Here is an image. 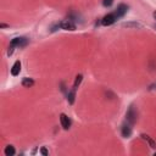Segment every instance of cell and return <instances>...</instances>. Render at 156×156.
Segmentation results:
<instances>
[{"instance_id":"obj_1","label":"cell","mask_w":156,"mask_h":156,"mask_svg":"<svg viewBox=\"0 0 156 156\" xmlns=\"http://www.w3.org/2000/svg\"><path fill=\"white\" fill-rule=\"evenodd\" d=\"M28 44V39L24 37H18V38H13L10 43L11 46L13 48H24Z\"/></svg>"},{"instance_id":"obj_2","label":"cell","mask_w":156,"mask_h":156,"mask_svg":"<svg viewBox=\"0 0 156 156\" xmlns=\"http://www.w3.org/2000/svg\"><path fill=\"white\" fill-rule=\"evenodd\" d=\"M136 116H138V113H136L135 107H134V106H130V107H129V110H128V111H127V113H126L127 122H128L129 124H134V123H135V121H136Z\"/></svg>"},{"instance_id":"obj_3","label":"cell","mask_w":156,"mask_h":156,"mask_svg":"<svg viewBox=\"0 0 156 156\" xmlns=\"http://www.w3.org/2000/svg\"><path fill=\"white\" fill-rule=\"evenodd\" d=\"M57 24L61 29H65V30H74L76 29V24L72 22V20H62Z\"/></svg>"},{"instance_id":"obj_4","label":"cell","mask_w":156,"mask_h":156,"mask_svg":"<svg viewBox=\"0 0 156 156\" xmlns=\"http://www.w3.org/2000/svg\"><path fill=\"white\" fill-rule=\"evenodd\" d=\"M116 21H117L116 15H115L113 12H111V13H107L106 16H104V18L101 20V24H102V26H111V24H113Z\"/></svg>"},{"instance_id":"obj_5","label":"cell","mask_w":156,"mask_h":156,"mask_svg":"<svg viewBox=\"0 0 156 156\" xmlns=\"http://www.w3.org/2000/svg\"><path fill=\"white\" fill-rule=\"evenodd\" d=\"M128 5H126V4H119L118 6H117V9H116V11L113 12L115 15H116V17H117V20L118 18H122L127 12H128Z\"/></svg>"},{"instance_id":"obj_6","label":"cell","mask_w":156,"mask_h":156,"mask_svg":"<svg viewBox=\"0 0 156 156\" xmlns=\"http://www.w3.org/2000/svg\"><path fill=\"white\" fill-rule=\"evenodd\" d=\"M60 123H61V126H62V128H63L65 130H68L69 127H71V119H69V117H68L67 115H65V113H61V115H60Z\"/></svg>"},{"instance_id":"obj_7","label":"cell","mask_w":156,"mask_h":156,"mask_svg":"<svg viewBox=\"0 0 156 156\" xmlns=\"http://www.w3.org/2000/svg\"><path fill=\"white\" fill-rule=\"evenodd\" d=\"M130 126H132V124H129L128 122L122 126L121 133H122V136H123V138H129V136L132 135V127H130Z\"/></svg>"},{"instance_id":"obj_8","label":"cell","mask_w":156,"mask_h":156,"mask_svg":"<svg viewBox=\"0 0 156 156\" xmlns=\"http://www.w3.org/2000/svg\"><path fill=\"white\" fill-rule=\"evenodd\" d=\"M21 61L20 60H17L15 63H13V66H12V68H11V74L12 76H18L20 74V72H21Z\"/></svg>"},{"instance_id":"obj_9","label":"cell","mask_w":156,"mask_h":156,"mask_svg":"<svg viewBox=\"0 0 156 156\" xmlns=\"http://www.w3.org/2000/svg\"><path fill=\"white\" fill-rule=\"evenodd\" d=\"M4 152H5L6 156H13L16 154V150H15V147L12 145H7L5 147V150H4Z\"/></svg>"},{"instance_id":"obj_10","label":"cell","mask_w":156,"mask_h":156,"mask_svg":"<svg viewBox=\"0 0 156 156\" xmlns=\"http://www.w3.org/2000/svg\"><path fill=\"white\" fill-rule=\"evenodd\" d=\"M74 98H76V89H72V90L68 91V94H67V101L72 105V104L74 102Z\"/></svg>"},{"instance_id":"obj_11","label":"cell","mask_w":156,"mask_h":156,"mask_svg":"<svg viewBox=\"0 0 156 156\" xmlns=\"http://www.w3.org/2000/svg\"><path fill=\"white\" fill-rule=\"evenodd\" d=\"M141 138L145 140V141H147L149 143V145H150V147H152V149H155L156 147V144H155V141L149 136V135H146V134H141Z\"/></svg>"},{"instance_id":"obj_12","label":"cell","mask_w":156,"mask_h":156,"mask_svg":"<svg viewBox=\"0 0 156 156\" xmlns=\"http://www.w3.org/2000/svg\"><path fill=\"white\" fill-rule=\"evenodd\" d=\"M33 84H34V80L32 78H23V80H22V85L26 87V88H29Z\"/></svg>"},{"instance_id":"obj_13","label":"cell","mask_w":156,"mask_h":156,"mask_svg":"<svg viewBox=\"0 0 156 156\" xmlns=\"http://www.w3.org/2000/svg\"><path fill=\"white\" fill-rule=\"evenodd\" d=\"M82 79H83V76H82V74H78V76L76 77V80H74V84H73V89H77V88L79 87Z\"/></svg>"},{"instance_id":"obj_14","label":"cell","mask_w":156,"mask_h":156,"mask_svg":"<svg viewBox=\"0 0 156 156\" xmlns=\"http://www.w3.org/2000/svg\"><path fill=\"white\" fill-rule=\"evenodd\" d=\"M123 27H134V28H141L143 26L141 24H139V23H136V22H132V23H123Z\"/></svg>"},{"instance_id":"obj_15","label":"cell","mask_w":156,"mask_h":156,"mask_svg":"<svg viewBox=\"0 0 156 156\" xmlns=\"http://www.w3.org/2000/svg\"><path fill=\"white\" fill-rule=\"evenodd\" d=\"M113 4V0H104L102 1V5L105 6V7H108V6H111Z\"/></svg>"},{"instance_id":"obj_16","label":"cell","mask_w":156,"mask_h":156,"mask_svg":"<svg viewBox=\"0 0 156 156\" xmlns=\"http://www.w3.org/2000/svg\"><path fill=\"white\" fill-rule=\"evenodd\" d=\"M40 152H41L44 156H48V155H49V151H48L45 147H41V149H40Z\"/></svg>"},{"instance_id":"obj_17","label":"cell","mask_w":156,"mask_h":156,"mask_svg":"<svg viewBox=\"0 0 156 156\" xmlns=\"http://www.w3.org/2000/svg\"><path fill=\"white\" fill-rule=\"evenodd\" d=\"M6 27H9V26L5 24V23H1V24H0V28H6Z\"/></svg>"},{"instance_id":"obj_18","label":"cell","mask_w":156,"mask_h":156,"mask_svg":"<svg viewBox=\"0 0 156 156\" xmlns=\"http://www.w3.org/2000/svg\"><path fill=\"white\" fill-rule=\"evenodd\" d=\"M152 15H154V18L156 20V11H154V13H152Z\"/></svg>"},{"instance_id":"obj_19","label":"cell","mask_w":156,"mask_h":156,"mask_svg":"<svg viewBox=\"0 0 156 156\" xmlns=\"http://www.w3.org/2000/svg\"><path fill=\"white\" fill-rule=\"evenodd\" d=\"M155 29H156V26H155Z\"/></svg>"}]
</instances>
